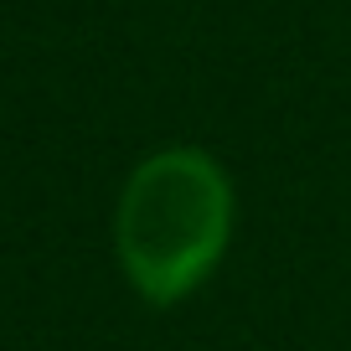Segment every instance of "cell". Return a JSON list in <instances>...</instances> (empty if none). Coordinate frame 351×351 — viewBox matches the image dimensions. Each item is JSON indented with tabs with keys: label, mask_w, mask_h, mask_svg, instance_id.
<instances>
[{
	"label": "cell",
	"mask_w": 351,
	"mask_h": 351,
	"mask_svg": "<svg viewBox=\"0 0 351 351\" xmlns=\"http://www.w3.org/2000/svg\"><path fill=\"white\" fill-rule=\"evenodd\" d=\"M232 238V181L207 150L171 145L140 160L114 212V243L130 285L150 305L186 300L217 269Z\"/></svg>",
	"instance_id": "obj_1"
}]
</instances>
